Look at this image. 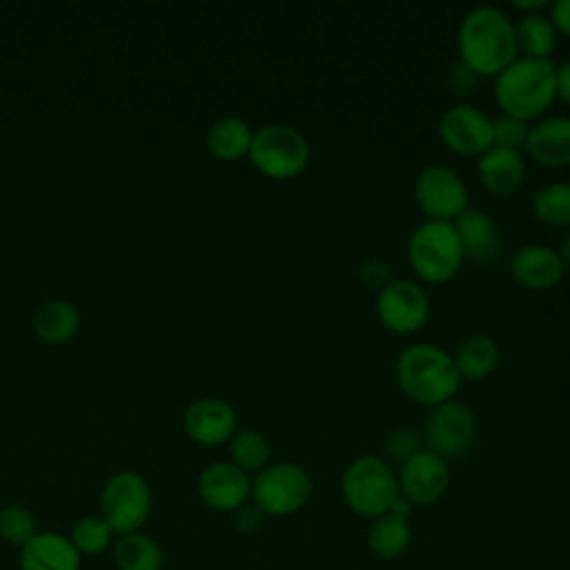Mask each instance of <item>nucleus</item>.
I'll use <instances>...</instances> for the list:
<instances>
[{"label":"nucleus","mask_w":570,"mask_h":570,"mask_svg":"<svg viewBox=\"0 0 570 570\" xmlns=\"http://www.w3.org/2000/svg\"><path fill=\"white\" fill-rule=\"evenodd\" d=\"M114 563L118 570H163L165 554L154 537L131 532L114 543Z\"/></svg>","instance_id":"nucleus-25"},{"label":"nucleus","mask_w":570,"mask_h":570,"mask_svg":"<svg viewBox=\"0 0 570 570\" xmlns=\"http://www.w3.org/2000/svg\"><path fill=\"white\" fill-rule=\"evenodd\" d=\"M550 22L557 33L570 38V0H554L550 4Z\"/></svg>","instance_id":"nucleus-35"},{"label":"nucleus","mask_w":570,"mask_h":570,"mask_svg":"<svg viewBox=\"0 0 570 570\" xmlns=\"http://www.w3.org/2000/svg\"><path fill=\"white\" fill-rule=\"evenodd\" d=\"M530 207L539 223L548 227H570V183L554 180L539 187Z\"/></svg>","instance_id":"nucleus-27"},{"label":"nucleus","mask_w":570,"mask_h":570,"mask_svg":"<svg viewBox=\"0 0 570 570\" xmlns=\"http://www.w3.org/2000/svg\"><path fill=\"white\" fill-rule=\"evenodd\" d=\"M559 256H561V261H563V265L566 267H570V232L561 238V243H559Z\"/></svg>","instance_id":"nucleus-38"},{"label":"nucleus","mask_w":570,"mask_h":570,"mask_svg":"<svg viewBox=\"0 0 570 570\" xmlns=\"http://www.w3.org/2000/svg\"><path fill=\"white\" fill-rule=\"evenodd\" d=\"M414 200L425 220L454 223L468 209V185L448 165H428L414 180Z\"/></svg>","instance_id":"nucleus-10"},{"label":"nucleus","mask_w":570,"mask_h":570,"mask_svg":"<svg viewBox=\"0 0 570 570\" xmlns=\"http://www.w3.org/2000/svg\"><path fill=\"white\" fill-rule=\"evenodd\" d=\"M456 51L476 78H497L519 56L514 22L499 7H474L459 24Z\"/></svg>","instance_id":"nucleus-1"},{"label":"nucleus","mask_w":570,"mask_h":570,"mask_svg":"<svg viewBox=\"0 0 570 570\" xmlns=\"http://www.w3.org/2000/svg\"><path fill=\"white\" fill-rule=\"evenodd\" d=\"M252 138H254V131L249 129V125L243 118L225 116V118H218L207 129L205 145L212 156H216L218 160L232 163V160H238L249 154Z\"/></svg>","instance_id":"nucleus-23"},{"label":"nucleus","mask_w":570,"mask_h":570,"mask_svg":"<svg viewBox=\"0 0 570 570\" xmlns=\"http://www.w3.org/2000/svg\"><path fill=\"white\" fill-rule=\"evenodd\" d=\"M236 410L216 396H205L194 401L185 412L187 436L205 448L220 445L229 441L236 432Z\"/></svg>","instance_id":"nucleus-16"},{"label":"nucleus","mask_w":570,"mask_h":570,"mask_svg":"<svg viewBox=\"0 0 570 570\" xmlns=\"http://www.w3.org/2000/svg\"><path fill=\"white\" fill-rule=\"evenodd\" d=\"M463 258L476 265H488L499 258L501 236L494 218L479 207H468L454 223Z\"/></svg>","instance_id":"nucleus-17"},{"label":"nucleus","mask_w":570,"mask_h":570,"mask_svg":"<svg viewBox=\"0 0 570 570\" xmlns=\"http://www.w3.org/2000/svg\"><path fill=\"white\" fill-rule=\"evenodd\" d=\"M367 550L381 561H394L403 557L412 543V525L410 517L385 512L370 521L365 534Z\"/></svg>","instance_id":"nucleus-21"},{"label":"nucleus","mask_w":570,"mask_h":570,"mask_svg":"<svg viewBox=\"0 0 570 570\" xmlns=\"http://www.w3.org/2000/svg\"><path fill=\"white\" fill-rule=\"evenodd\" d=\"M394 376L399 390L410 401L430 410L454 399L461 385L452 354L430 343H414L401 350L394 363Z\"/></svg>","instance_id":"nucleus-2"},{"label":"nucleus","mask_w":570,"mask_h":570,"mask_svg":"<svg viewBox=\"0 0 570 570\" xmlns=\"http://www.w3.org/2000/svg\"><path fill=\"white\" fill-rule=\"evenodd\" d=\"M510 274L512 278L532 292H548L554 289L563 276L566 265L557 249L541 243H530L519 247L510 258Z\"/></svg>","instance_id":"nucleus-15"},{"label":"nucleus","mask_w":570,"mask_h":570,"mask_svg":"<svg viewBox=\"0 0 570 570\" xmlns=\"http://www.w3.org/2000/svg\"><path fill=\"white\" fill-rule=\"evenodd\" d=\"M78 309L67 301H47L33 316V332L42 343L62 345L78 334Z\"/></svg>","instance_id":"nucleus-24"},{"label":"nucleus","mask_w":570,"mask_h":570,"mask_svg":"<svg viewBox=\"0 0 570 570\" xmlns=\"http://www.w3.org/2000/svg\"><path fill=\"white\" fill-rule=\"evenodd\" d=\"M557 31L548 16L541 13H528L521 16L514 22V38H517V51L523 58H537V60H550L554 47H557Z\"/></svg>","instance_id":"nucleus-26"},{"label":"nucleus","mask_w":570,"mask_h":570,"mask_svg":"<svg viewBox=\"0 0 570 570\" xmlns=\"http://www.w3.org/2000/svg\"><path fill=\"white\" fill-rule=\"evenodd\" d=\"M341 497L354 514L370 521L392 512L401 497L396 470L379 454H361L341 474Z\"/></svg>","instance_id":"nucleus-4"},{"label":"nucleus","mask_w":570,"mask_h":570,"mask_svg":"<svg viewBox=\"0 0 570 570\" xmlns=\"http://www.w3.org/2000/svg\"><path fill=\"white\" fill-rule=\"evenodd\" d=\"M554 87H557V100L570 107V60L557 65L554 71Z\"/></svg>","instance_id":"nucleus-36"},{"label":"nucleus","mask_w":570,"mask_h":570,"mask_svg":"<svg viewBox=\"0 0 570 570\" xmlns=\"http://www.w3.org/2000/svg\"><path fill=\"white\" fill-rule=\"evenodd\" d=\"M436 131L443 147L463 158H479L492 147V118L470 102L448 107L439 118Z\"/></svg>","instance_id":"nucleus-12"},{"label":"nucleus","mask_w":570,"mask_h":570,"mask_svg":"<svg viewBox=\"0 0 570 570\" xmlns=\"http://www.w3.org/2000/svg\"><path fill=\"white\" fill-rule=\"evenodd\" d=\"M376 318L394 334H414L430 318V298L416 281L394 278L376 292Z\"/></svg>","instance_id":"nucleus-11"},{"label":"nucleus","mask_w":570,"mask_h":570,"mask_svg":"<svg viewBox=\"0 0 570 570\" xmlns=\"http://www.w3.org/2000/svg\"><path fill=\"white\" fill-rule=\"evenodd\" d=\"M512 7L517 11H521V16H528V13H541L546 7H550L546 0H532V2H523V0H517L512 2Z\"/></svg>","instance_id":"nucleus-37"},{"label":"nucleus","mask_w":570,"mask_h":570,"mask_svg":"<svg viewBox=\"0 0 570 570\" xmlns=\"http://www.w3.org/2000/svg\"><path fill=\"white\" fill-rule=\"evenodd\" d=\"M111 528L107 525V521L100 514H89L76 521L73 530H71V543L76 546V550L89 557L102 554L109 546H111Z\"/></svg>","instance_id":"nucleus-29"},{"label":"nucleus","mask_w":570,"mask_h":570,"mask_svg":"<svg viewBox=\"0 0 570 570\" xmlns=\"http://www.w3.org/2000/svg\"><path fill=\"white\" fill-rule=\"evenodd\" d=\"M463 261L452 223L423 220L412 229L407 238V263L421 283L441 285L452 281Z\"/></svg>","instance_id":"nucleus-5"},{"label":"nucleus","mask_w":570,"mask_h":570,"mask_svg":"<svg viewBox=\"0 0 570 570\" xmlns=\"http://www.w3.org/2000/svg\"><path fill=\"white\" fill-rule=\"evenodd\" d=\"M499 345L490 334L465 336L452 354L461 381H483L494 374L499 365Z\"/></svg>","instance_id":"nucleus-22"},{"label":"nucleus","mask_w":570,"mask_h":570,"mask_svg":"<svg viewBox=\"0 0 570 570\" xmlns=\"http://www.w3.org/2000/svg\"><path fill=\"white\" fill-rule=\"evenodd\" d=\"M554 71L557 65L552 60L517 56L494 78V100L501 114L525 122L543 118L557 100Z\"/></svg>","instance_id":"nucleus-3"},{"label":"nucleus","mask_w":570,"mask_h":570,"mask_svg":"<svg viewBox=\"0 0 570 570\" xmlns=\"http://www.w3.org/2000/svg\"><path fill=\"white\" fill-rule=\"evenodd\" d=\"M229 454L232 463L238 465L243 472H261L267 463H272V445L267 436L258 430L245 428L236 430L229 439Z\"/></svg>","instance_id":"nucleus-28"},{"label":"nucleus","mask_w":570,"mask_h":570,"mask_svg":"<svg viewBox=\"0 0 570 570\" xmlns=\"http://www.w3.org/2000/svg\"><path fill=\"white\" fill-rule=\"evenodd\" d=\"M247 156L263 176L272 180H294L307 169L312 149L296 127L267 122L254 131Z\"/></svg>","instance_id":"nucleus-6"},{"label":"nucleus","mask_w":570,"mask_h":570,"mask_svg":"<svg viewBox=\"0 0 570 570\" xmlns=\"http://www.w3.org/2000/svg\"><path fill=\"white\" fill-rule=\"evenodd\" d=\"M312 476L301 463L274 461L252 479L249 501L265 517L281 519L301 512L312 499Z\"/></svg>","instance_id":"nucleus-7"},{"label":"nucleus","mask_w":570,"mask_h":570,"mask_svg":"<svg viewBox=\"0 0 570 570\" xmlns=\"http://www.w3.org/2000/svg\"><path fill=\"white\" fill-rule=\"evenodd\" d=\"M80 552L60 532H36L20 548V570H80Z\"/></svg>","instance_id":"nucleus-20"},{"label":"nucleus","mask_w":570,"mask_h":570,"mask_svg":"<svg viewBox=\"0 0 570 570\" xmlns=\"http://www.w3.org/2000/svg\"><path fill=\"white\" fill-rule=\"evenodd\" d=\"M419 450H423V439L405 428L392 430L385 441H383V452H385V461H394V463H405L410 456H414Z\"/></svg>","instance_id":"nucleus-32"},{"label":"nucleus","mask_w":570,"mask_h":570,"mask_svg":"<svg viewBox=\"0 0 570 570\" xmlns=\"http://www.w3.org/2000/svg\"><path fill=\"white\" fill-rule=\"evenodd\" d=\"M196 490L200 501L216 512H236L252 497V476L232 461H216L200 470Z\"/></svg>","instance_id":"nucleus-14"},{"label":"nucleus","mask_w":570,"mask_h":570,"mask_svg":"<svg viewBox=\"0 0 570 570\" xmlns=\"http://www.w3.org/2000/svg\"><path fill=\"white\" fill-rule=\"evenodd\" d=\"M151 510V492L147 481L136 472H116L100 492V517L114 534L140 532Z\"/></svg>","instance_id":"nucleus-8"},{"label":"nucleus","mask_w":570,"mask_h":570,"mask_svg":"<svg viewBox=\"0 0 570 570\" xmlns=\"http://www.w3.org/2000/svg\"><path fill=\"white\" fill-rule=\"evenodd\" d=\"M421 439L423 448L441 459H459L476 441V416L468 403L450 399L430 410Z\"/></svg>","instance_id":"nucleus-9"},{"label":"nucleus","mask_w":570,"mask_h":570,"mask_svg":"<svg viewBox=\"0 0 570 570\" xmlns=\"http://www.w3.org/2000/svg\"><path fill=\"white\" fill-rule=\"evenodd\" d=\"M361 278H363L365 285H370L376 292L394 281V276L390 272V265L385 261H381V258H367L361 265Z\"/></svg>","instance_id":"nucleus-33"},{"label":"nucleus","mask_w":570,"mask_h":570,"mask_svg":"<svg viewBox=\"0 0 570 570\" xmlns=\"http://www.w3.org/2000/svg\"><path fill=\"white\" fill-rule=\"evenodd\" d=\"M476 178L490 196L508 198L517 194L525 180V160L521 151L492 145L476 158Z\"/></svg>","instance_id":"nucleus-19"},{"label":"nucleus","mask_w":570,"mask_h":570,"mask_svg":"<svg viewBox=\"0 0 570 570\" xmlns=\"http://www.w3.org/2000/svg\"><path fill=\"white\" fill-rule=\"evenodd\" d=\"M38 532L36 517L22 505H7L0 510V537L16 548H22Z\"/></svg>","instance_id":"nucleus-30"},{"label":"nucleus","mask_w":570,"mask_h":570,"mask_svg":"<svg viewBox=\"0 0 570 570\" xmlns=\"http://www.w3.org/2000/svg\"><path fill=\"white\" fill-rule=\"evenodd\" d=\"M263 521H265V514L254 503H245L234 512V528L240 534L256 532L263 525Z\"/></svg>","instance_id":"nucleus-34"},{"label":"nucleus","mask_w":570,"mask_h":570,"mask_svg":"<svg viewBox=\"0 0 570 570\" xmlns=\"http://www.w3.org/2000/svg\"><path fill=\"white\" fill-rule=\"evenodd\" d=\"M528 131H530V122L501 114L499 118L492 120V145L521 151L525 147Z\"/></svg>","instance_id":"nucleus-31"},{"label":"nucleus","mask_w":570,"mask_h":570,"mask_svg":"<svg viewBox=\"0 0 570 570\" xmlns=\"http://www.w3.org/2000/svg\"><path fill=\"white\" fill-rule=\"evenodd\" d=\"M399 492L412 508H428L441 501L450 488V465L430 450H419L396 470Z\"/></svg>","instance_id":"nucleus-13"},{"label":"nucleus","mask_w":570,"mask_h":570,"mask_svg":"<svg viewBox=\"0 0 570 570\" xmlns=\"http://www.w3.org/2000/svg\"><path fill=\"white\" fill-rule=\"evenodd\" d=\"M525 151L546 169L570 165V116H546L530 125Z\"/></svg>","instance_id":"nucleus-18"}]
</instances>
